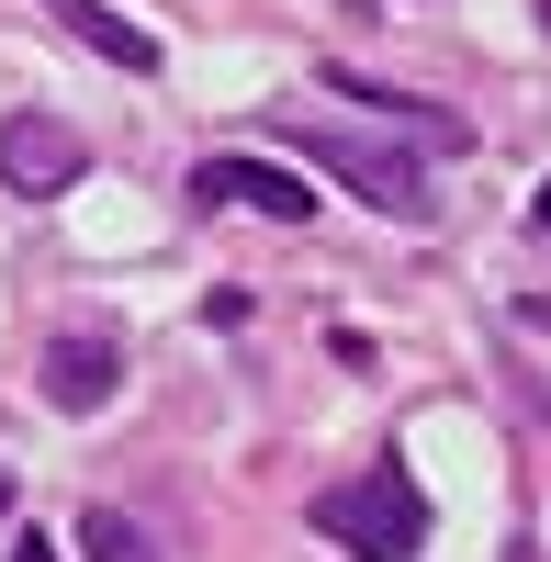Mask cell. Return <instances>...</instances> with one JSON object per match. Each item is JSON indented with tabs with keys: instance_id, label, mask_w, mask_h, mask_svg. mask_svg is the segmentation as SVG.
<instances>
[{
	"instance_id": "6da1fadb",
	"label": "cell",
	"mask_w": 551,
	"mask_h": 562,
	"mask_svg": "<svg viewBox=\"0 0 551 562\" xmlns=\"http://www.w3.org/2000/svg\"><path fill=\"white\" fill-rule=\"evenodd\" d=\"M282 135L304 147V169H327V180H349L372 214H394V225H428L439 203H428V169L394 147V135H360V124H304V113H282Z\"/></svg>"
},
{
	"instance_id": "7a4b0ae2",
	"label": "cell",
	"mask_w": 551,
	"mask_h": 562,
	"mask_svg": "<svg viewBox=\"0 0 551 562\" xmlns=\"http://www.w3.org/2000/svg\"><path fill=\"white\" fill-rule=\"evenodd\" d=\"M315 529L349 540L360 562H405V551L428 540V495H417V473H394V461H383V473H360V484H327V495H315Z\"/></svg>"
},
{
	"instance_id": "3957f363",
	"label": "cell",
	"mask_w": 551,
	"mask_h": 562,
	"mask_svg": "<svg viewBox=\"0 0 551 562\" xmlns=\"http://www.w3.org/2000/svg\"><path fill=\"white\" fill-rule=\"evenodd\" d=\"M192 203H248L270 225H304L315 214V180L304 169H270V158H203L192 169Z\"/></svg>"
},
{
	"instance_id": "277c9868",
	"label": "cell",
	"mask_w": 551,
	"mask_h": 562,
	"mask_svg": "<svg viewBox=\"0 0 551 562\" xmlns=\"http://www.w3.org/2000/svg\"><path fill=\"white\" fill-rule=\"evenodd\" d=\"M79 169H90V147L57 113H12V124H0V180H12V192H68Z\"/></svg>"
},
{
	"instance_id": "5b68a950",
	"label": "cell",
	"mask_w": 551,
	"mask_h": 562,
	"mask_svg": "<svg viewBox=\"0 0 551 562\" xmlns=\"http://www.w3.org/2000/svg\"><path fill=\"white\" fill-rule=\"evenodd\" d=\"M34 383H45L57 416H102L113 383H124V349H113V338H57V349L34 360Z\"/></svg>"
},
{
	"instance_id": "8992f818",
	"label": "cell",
	"mask_w": 551,
	"mask_h": 562,
	"mask_svg": "<svg viewBox=\"0 0 551 562\" xmlns=\"http://www.w3.org/2000/svg\"><path fill=\"white\" fill-rule=\"evenodd\" d=\"M45 23H68L90 57H113V68H135V79L158 68V34H147V23H124L113 0H45Z\"/></svg>"
},
{
	"instance_id": "52a82bcc",
	"label": "cell",
	"mask_w": 551,
	"mask_h": 562,
	"mask_svg": "<svg viewBox=\"0 0 551 562\" xmlns=\"http://www.w3.org/2000/svg\"><path fill=\"white\" fill-rule=\"evenodd\" d=\"M79 540H90V562H158V551H147V529H135L124 506H90V529H79Z\"/></svg>"
},
{
	"instance_id": "ba28073f",
	"label": "cell",
	"mask_w": 551,
	"mask_h": 562,
	"mask_svg": "<svg viewBox=\"0 0 551 562\" xmlns=\"http://www.w3.org/2000/svg\"><path fill=\"white\" fill-rule=\"evenodd\" d=\"M529 225H540V237H551V180H540V203H529Z\"/></svg>"
},
{
	"instance_id": "9c48e42d",
	"label": "cell",
	"mask_w": 551,
	"mask_h": 562,
	"mask_svg": "<svg viewBox=\"0 0 551 562\" xmlns=\"http://www.w3.org/2000/svg\"><path fill=\"white\" fill-rule=\"evenodd\" d=\"M529 326H540V338H551V293H529Z\"/></svg>"
},
{
	"instance_id": "30bf717a",
	"label": "cell",
	"mask_w": 551,
	"mask_h": 562,
	"mask_svg": "<svg viewBox=\"0 0 551 562\" xmlns=\"http://www.w3.org/2000/svg\"><path fill=\"white\" fill-rule=\"evenodd\" d=\"M12 562H57V551H45V540H23V551H12Z\"/></svg>"
},
{
	"instance_id": "8fae6325",
	"label": "cell",
	"mask_w": 551,
	"mask_h": 562,
	"mask_svg": "<svg viewBox=\"0 0 551 562\" xmlns=\"http://www.w3.org/2000/svg\"><path fill=\"white\" fill-rule=\"evenodd\" d=\"M0 518H12V473H0Z\"/></svg>"
},
{
	"instance_id": "7c38bea8",
	"label": "cell",
	"mask_w": 551,
	"mask_h": 562,
	"mask_svg": "<svg viewBox=\"0 0 551 562\" xmlns=\"http://www.w3.org/2000/svg\"><path fill=\"white\" fill-rule=\"evenodd\" d=\"M540 23H551V0H540Z\"/></svg>"
}]
</instances>
